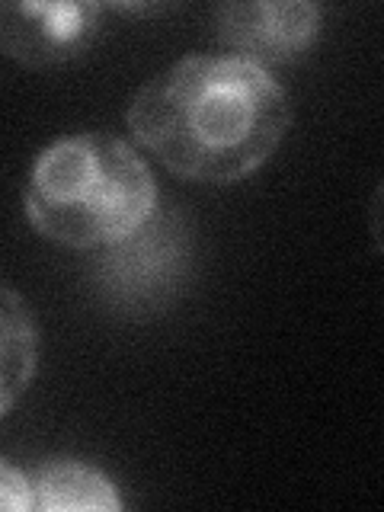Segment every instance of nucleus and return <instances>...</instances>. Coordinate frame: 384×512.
<instances>
[{
  "label": "nucleus",
  "mask_w": 384,
  "mask_h": 512,
  "mask_svg": "<svg viewBox=\"0 0 384 512\" xmlns=\"http://www.w3.org/2000/svg\"><path fill=\"white\" fill-rule=\"evenodd\" d=\"M292 106L272 71L234 55H189L154 74L125 122L170 173L237 183L260 170L288 132Z\"/></svg>",
  "instance_id": "1"
},
{
  "label": "nucleus",
  "mask_w": 384,
  "mask_h": 512,
  "mask_svg": "<svg viewBox=\"0 0 384 512\" xmlns=\"http://www.w3.org/2000/svg\"><path fill=\"white\" fill-rule=\"evenodd\" d=\"M160 205L144 157L122 138L84 132L39 154L26 186V218L71 250H100L132 234Z\"/></svg>",
  "instance_id": "2"
},
{
  "label": "nucleus",
  "mask_w": 384,
  "mask_h": 512,
  "mask_svg": "<svg viewBox=\"0 0 384 512\" xmlns=\"http://www.w3.org/2000/svg\"><path fill=\"white\" fill-rule=\"evenodd\" d=\"M192 272V234L176 208L157 205L148 221L116 244L100 247L93 282L100 295L128 314H151L180 298Z\"/></svg>",
  "instance_id": "3"
},
{
  "label": "nucleus",
  "mask_w": 384,
  "mask_h": 512,
  "mask_svg": "<svg viewBox=\"0 0 384 512\" xmlns=\"http://www.w3.org/2000/svg\"><path fill=\"white\" fill-rule=\"evenodd\" d=\"M324 10L308 0H253V4H224L218 10V39L224 55L244 58L256 68L292 64L320 36Z\"/></svg>",
  "instance_id": "4"
},
{
  "label": "nucleus",
  "mask_w": 384,
  "mask_h": 512,
  "mask_svg": "<svg viewBox=\"0 0 384 512\" xmlns=\"http://www.w3.org/2000/svg\"><path fill=\"white\" fill-rule=\"evenodd\" d=\"M100 4H0V52L29 68H52L84 55L100 36Z\"/></svg>",
  "instance_id": "5"
},
{
  "label": "nucleus",
  "mask_w": 384,
  "mask_h": 512,
  "mask_svg": "<svg viewBox=\"0 0 384 512\" xmlns=\"http://www.w3.org/2000/svg\"><path fill=\"white\" fill-rule=\"evenodd\" d=\"M32 477V509L39 512H119L122 496L109 474L77 458L45 461Z\"/></svg>",
  "instance_id": "6"
},
{
  "label": "nucleus",
  "mask_w": 384,
  "mask_h": 512,
  "mask_svg": "<svg viewBox=\"0 0 384 512\" xmlns=\"http://www.w3.org/2000/svg\"><path fill=\"white\" fill-rule=\"evenodd\" d=\"M39 362V327L29 304L0 282V416L29 388Z\"/></svg>",
  "instance_id": "7"
},
{
  "label": "nucleus",
  "mask_w": 384,
  "mask_h": 512,
  "mask_svg": "<svg viewBox=\"0 0 384 512\" xmlns=\"http://www.w3.org/2000/svg\"><path fill=\"white\" fill-rule=\"evenodd\" d=\"M0 509L26 512L32 509V477L7 458H0Z\"/></svg>",
  "instance_id": "8"
}]
</instances>
